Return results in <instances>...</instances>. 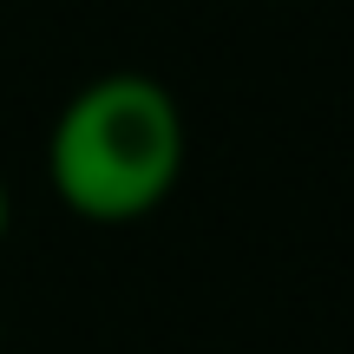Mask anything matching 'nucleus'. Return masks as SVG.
Wrapping results in <instances>:
<instances>
[{
	"mask_svg": "<svg viewBox=\"0 0 354 354\" xmlns=\"http://www.w3.org/2000/svg\"><path fill=\"white\" fill-rule=\"evenodd\" d=\"M7 216H13V203H7V184H0V236H7Z\"/></svg>",
	"mask_w": 354,
	"mask_h": 354,
	"instance_id": "2",
	"label": "nucleus"
},
{
	"mask_svg": "<svg viewBox=\"0 0 354 354\" xmlns=\"http://www.w3.org/2000/svg\"><path fill=\"white\" fill-rule=\"evenodd\" d=\"M53 190L86 223H138L177 190L184 112L158 79L105 73L66 99L46 138Z\"/></svg>",
	"mask_w": 354,
	"mask_h": 354,
	"instance_id": "1",
	"label": "nucleus"
}]
</instances>
